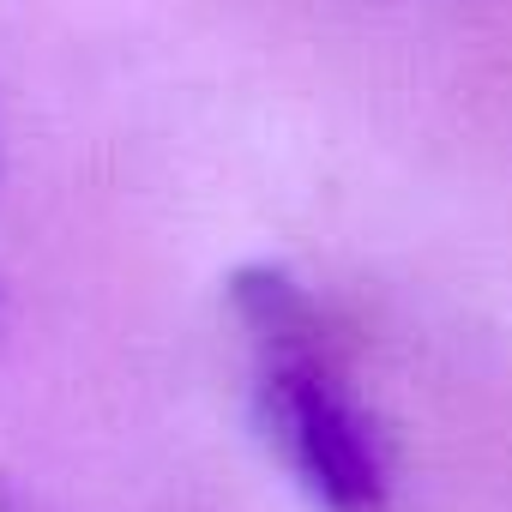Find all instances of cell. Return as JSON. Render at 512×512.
I'll return each mask as SVG.
<instances>
[{"label":"cell","instance_id":"cell-1","mask_svg":"<svg viewBox=\"0 0 512 512\" xmlns=\"http://www.w3.org/2000/svg\"><path fill=\"white\" fill-rule=\"evenodd\" d=\"M229 302L253 350V386H260L266 428L290 458V470L332 512H380L386 446L326 338L314 296L278 266H247L235 272Z\"/></svg>","mask_w":512,"mask_h":512}]
</instances>
